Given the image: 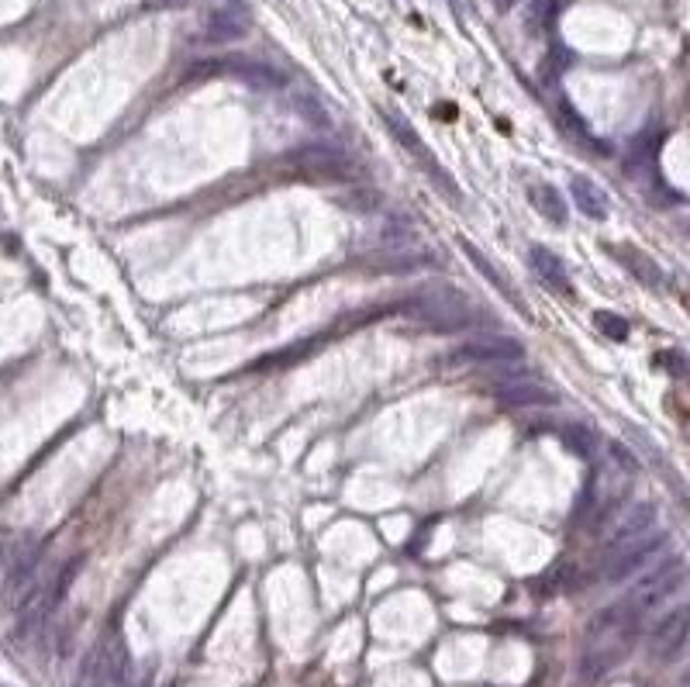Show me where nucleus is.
Here are the masks:
<instances>
[{"mask_svg":"<svg viewBox=\"0 0 690 687\" xmlns=\"http://www.w3.org/2000/svg\"><path fill=\"white\" fill-rule=\"evenodd\" d=\"M635 636H639V615H635L625 601L601 608V612L590 618L587 650L577 663L580 681L594 684V681H601L604 674H611V670L632 653Z\"/></svg>","mask_w":690,"mask_h":687,"instance_id":"nucleus-1","label":"nucleus"},{"mask_svg":"<svg viewBox=\"0 0 690 687\" xmlns=\"http://www.w3.org/2000/svg\"><path fill=\"white\" fill-rule=\"evenodd\" d=\"M76 687H132V656L121 636H107L97 643L80 667Z\"/></svg>","mask_w":690,"mask_h":687,"instance_id":"nucleus-2","label":"nucleus"},{"mask_svg":"<svg viewBox=\"0 0 690 687\" xmlns=\"http://www.w3.org/2000/svg\"><path fill=\"white\" fill-rule=\"evenodd\" d=\"M414 315L435 332H463L477 325V308L452 287H432L414 301Z\"/></svg>","mask_w":690,"mask_h":687,"instance_id":"nucleus-3","label":"nucleus"},{"mask_svg":"<svg viewBox=\"0 0 690 687\" xmlns=\"http://www.w3.org/2000/svg\"><path fill=\"white\" fill-rule=\"evenodd\" d=\"M680 587H684V560L673 556V560L659 563V567L646 570V574L635 580V587L625 594V605L642 618L646 612H653V608L666 605Z\"/></svg>","mask_w":690,"mask_h":687,"instance_id":"nucleus-4","label":"nucleus"},{"mask_svg":"<svg viewBox=\"0 0 690 687\" xmlns=\"http://www.w3.org/2000/svg\"><path fill=\"white\" fill-rule=\"evenodd\" d=\"M666 536L663 532H649L642 539H632V543H621V546H608V556L601 563V577L611 580V584H621V580L635 577L639 570H646L649 563L663 553Z\"/></svg>","mask_w":690,"mask_h":687,"instance_id":"nucleus-5","label":"nucleus"},{"mask_svg":"<svg viewBox=\"0 0 690 687\" xmlns=\"http://www.w3.org/2000/svg\"><path fill=\"white\" fill-rule=\"evenodd\" d=\"M525 360V349L511 335H477V339L463 342L452 356V363H470V366H511Z\"/></svg>","mask_w":690,"mask_h":687,"instance_id":"nucleus-6","label":"nucleus"},{"mask_svg":"<svg viewBox=\"0 0 690 687\" xmlns=\"http://www.w3.org/2000/svg\"><path fill=\"white\" fill-rule=\"evenodd\" d=\"M42 584V546H25L4 570V605L18 608L35 587Z\"/></svg>","mask_w":690,"mask_h":687,"instance_id":"nucleus-7","label":"nucleus"},{"mask_svg":"<svg viewBox=\"0 0 690 687\" xmlns=\"http://www.w3.org/2000/svg\"><path fill=\"white\" fill-rule=\"evenodd\" d=\"M497 401H504L508 408H556L559 404V394L552 391L549 384H542V380L535 377H508L501 380V384L494 387Z\"/></svg>","mask_w":690,"mask_h":687,"instance_id":"nucleus-8","label":"nucleus"},{"mask_svg":"<svg viewBox=\"0 0 690 687\" xmlns=\"http://www.w3.org/2000/svg\"><path fill=\"white\" fill-rule=\"evenodd\" d=\"M687 622H690V615H687V608L680 605V608H673V612H666L663 622L653 629V636H649V650H653V656L659 663H670V660H677V656L684 653Z\"/></svg>","mask_w":690,"mask_h":687,"instance_id":"nucleus-9","label":"nucleus"},{"mask_svg":"<svg viewBox=\"0 0 690 687\" xmlns=\"http://www.w3.org/2000/svg\"><path fill=\"white\" fill-rule=\"evenodd\" d=\"M249 28H252L249 11H245L242 4H225V7H218V11L207 14L204 38L214 45H232L249 35Z\"/></svg>","mask_w":690,"mask_h":687,"instance_id":"nucleus-10","label":"nucleus"},{"mask_svg":"<svg viewBox=\"0 0 690 687\" xmlns=\"http://www.w3.org/2000/svg\"><path fill=\"white\" fill-rule=\"evenodd\" d=\"M659 518L653 505H632L615 515V529H611V543L608 546H621V543H632V539H642L649 532H656Z\"/></svg>","mask_w":690,"mask_h":687,"instance_id":"nucleus-11","label":"nucleus"},{"mask_svg":"<svg viewBox=\"0 0 690 687\" xmlns=\"http://www.w3.org/2000/svg\"><path fill=\"white\" fill-rule=\"evenodd\" d=\"M218 70H228L232 76H239L242 83H249V87H256V90H276V87H283V73H276L273 66H266V63H256V59H225V63L218 66Z\"/></svg>","mask_w":690,"mask_h":687,"instance_id":"nucleus-12","label":"nucleus"},{"mask_svg":"<svg viewBox=\"0 0 690 687\" xmlns=\"http://www.w3.org/2000/svg\"><path fill=\"white\" fill-rule=\"evenodd\" d=\"M383 273H418V270H439V256L425 249H390L377 259Z\"/></svg>","mask_w":690,"mask_h":687,"instance_id":"nucleus-13","label":"nucleus"},{"mask_svg":"<svg viewBox=\"0 0 690 687\" xmlns=\"http://www.w3.org/2000/svg\"><path fill=\"white\" fill-rule=\"evenodd\" d=\"M294 159L311 173H325V177H342L349 170V159L339 149H328V145H308V149L294 152Z\"/></svg>","mask_w":690,"mask_h":687,"instance_id":"nucleus-14","label":"nucleus"},{"mask_svg":"<svg viewBox=\"0 0 690 687\" xmlns=\"http://www.w3.org/2000/svg\"><path fill=\"white\" fill-rule=\"evenodd\" d=\"M532 270H535V277H539L542 284L559 290V294H570V290H573L570 273H566L563 259H559L556 253H549V249H542V246L532 249Z\"/></svg>","mask_w":690,"mask_h":687,"instance_id":"nucleus-15","label":"nucleus"},{"mask_svg":"<svg viewBox=\"0 0 690 687\" xmlns=\"http://www.w3.org/2000/svg\"><path fill=\"white\" fill-rule=\"evenodd\" d=\"M570 194H573V201H577V208L584 211L587 218L604 221V218L611 215V201H608V194H604V190L597 187L594 180H587V177H573V183H570Z\"/></svg>","mask_w":690,"mask_h":687,"instance_id":"nucleus-16","label":"nucleus"},{"mask_svg":"<svg viewBox=\"0 0 690 687\" xmlns=\"http://www.w3.org/2000/svg\"><path fill=\"white\" fill-rule=\"evenodd\" d=\"M463 253H466V256H470V263H473V266H477V270L483 273V277H487V280H490V284H494L497 290H501V294H504V297H508V301H511V304H515V308H518V311H525V304H521V297H518V290H515V284H511V280H508V277H504V273H497V270H494V263H490V259H487V256H483V253H480V249H477V246H470V242H463Z\"/></svg>","mask_w":690,"mask_h":687,"instance_id":"nucleus-17","label":"nucleus"},{"mask_svg":"<svg viewBox=\"0 0 690 687\" xmlns=\"http://www.w3.org/2000/svg\"><path fill=\"white\" fill-rule=\"evenodd\" d=\"M528 194H532L535 211H542V218L556 221V225H566V204H563V197L556 194V187H549V183H532Z\"/></svg>","mask_w":690,"mask_h":687,"instance_id":"nucleus-18","label":"nucleus"},{"mask_svg":"<svg viewBox=\"0 0 690 687\" xmlns=\"http://www.w3.org/2000/svg\"><path fill=\"white\" fill-rule=\"evenodd\" d=\"M294 108H297V114H301V121H308V128H318V132H328V128H332V114H328V108L318 101V97L297 94Z\"/></svg>","mask_w":690,"mask_h":687,"instance_id":"nucleus-19","label":"nucleus"},{"mask_svg":"<svg viewBox=\"0 0 690 687\" xmlns=\"http://www.w3.org/2000/svg\"><path fill=\"white\" fill-rule=\"evenodd\" d=\"M563 442L577 456H584V460H590V456L597 453V446H601V442H597V432L590 429V425H566V429H563Z\"/></svg>","mask_w":690,"mask_h":687,"instance_id":"nucleus-20","label":"nucleus"},{"mask_svg":"<svg viewBox=\"0 0 690 687\" xmlns=\"http://www.w3.org/2000/svg\"><path fill=\"white\" fill-rule=\"evenodd\" d=\"M552 14H556V0H532V4H528V25L546 28Z\"/></svg>","mask_w":690,"mask_h":687,"instance_id":"nucleus-21","label":"nucleus"},{"mask_svg":"<svg viewBox=\"0 0 690 687\" xmlns=\"http://www.w3.org/2000/svg\"><path fill=\"white\" fill-rule=\"evenodd\" d=\"M632 273H635V277L646 280V284H653V287L663 284V277H659V270H656L653 263H649L646 256H635V259H632Z\"/></svg>","mask_w":690,"mask_h":687,"instance_id":"nucleus-22","label":"nucleus"},{"mask_svg":"<svg viewBox=\"0 0 690 687\" xmlns=\"http://www.w3.org/2000/svg\"><path fill=\"white\" fill-rule=\"evenodd\" d=\"M597 325H601V332L615 335V339H625L628 335V325L618 315H608V311H597Z\"/></svg>","mask_w":690,"mask_h":687,"instance_id":"nucleus-23","label":"nucleus"},{"mask_svg":"<svg viewBox=\"0 0 690 687\" xmlns=\"http://www.w3.org/2000/svg\"><path fill=\"white\" fill-rule=\"evenodd\" d=\"M0 570H4V543H0Z\"/></svg>","mask_w":690,"mask_h":687,"instance_id":"nucleus-24","label":"nucleus"}]
</instances>
